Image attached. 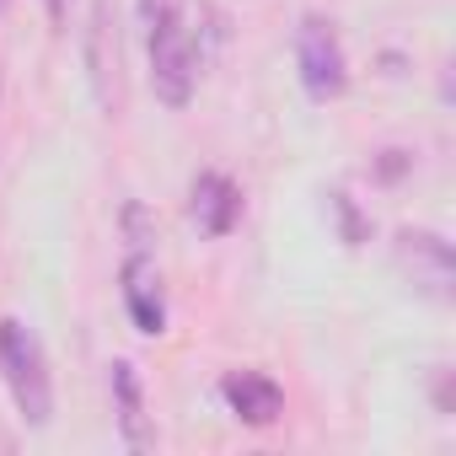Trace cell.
<instances>
[{"instance_id": "obj_12", "label": "cell", "mask_w": 456, "mask_h": 456, "mask_svg": "<svg viewBox=\"0 0 456 456\" xmlns=\"http://www.w3.org/2000/svg\"><path fill=\"white\" fill-rule=\"evenodd\" d=\"M408 161H413L408 151H381V177H397V172H403Z\"/></svg>"}, {"instance_id": "obj_9", "label": "cell", "mask_w": 456, "mask_h": 456, "mask_svg": "<svg viewBox=\"0 0 456 456\" xmlns=\"http://www.w3.org/2000/svg\"><path fill=\"white\" fill-rule=\"evenodd\" d=\"M328 204H333V215H338V237H344V248H365L370 242V220L360 215V204L338 188V193H328Z\"/></svg>"}, {"instance_id": "obj_5", "label": "cell", "mask_w": 456, "mask_h": 456, "mask_svg": "<svg viewBox=\"0 0 456 456\" xmlns=\"http://www.w3.org/2000/svg\"><path fill=\"white\" fill-rule=\"evenodd\" d=\"M242 209H248V199H242V188L225 177V172H199L193 177V188H188V215H193V225L204 237H232L237 225H242Z\"/></svg>"}, {"instance_id": "obj_8", "label": "cell", "mask_w": 456, "mask_h": 456, "mask_svg": "<svg viewBox=\"0 0 456 456\" xmlns=\"http://www.w3.org/2000/svg\"><path fill=\"white\" fill-rule=\"evenodd\" d=\"M113 403H118V429H124V445L129 451H151L156 445V429L145 419V392H140V370L129 360H113Z\"/></svg>"}, {"instance_id": "obj_10", "label": "cell", "mask_w": 456, "mask_h": 456, "mask_svg": "<svg viewBox=\"0 0 456 456\" xmlns=\"http://www.w3.org/2000/svg\"><path fill=\"white\" fill-rule=\"evenodd\" d=\"M134 6H140V28L145 33L172 22V17H188V0H134Z\"/></svg>"}, {"instance_id": "obj_1", "label": "cell", "mask_w": 456, "mask_h": 456, "mask_svg": "<svg viewBox=\"0 0 456 456\" xmlns=\"http://www.w3.org/2000/svg\"><path fill=\"white\" fill-rule=\"evenodd\" d=\"M0 381H6L22 424L44 429L54 419V376H49V354L38 344V333L22 317H0Z\"/></svg>"}, {"instance_id": "obj_3", "label": "cell", "mask_w": 456, "mask_h": 456, "mask_svg": "<svg viewBox=\"0 0 456 456\" xmlns=\"http://www.w3.org/2000/svg\"><path fill=\"white\" fill-rule=\"evenodd\" d=\"M145 44H151V92L167 108H188L193 86H199V44H193L188 17H172V22L151 28Z\"/></svg>"}, {"instance_id": "obj_13", "label": "cell", "mask_w": 456, "mask_h": 456, "mask_svg": "<svg viewBox=\"0 0 456 456\" xmlns=\"http://www.w3.org/2000/svg\"><path fill=\"white\" fill-rule=\"evenodd\" d=\"M44 12H49V22H54V28H65V17H70V0H44Z\"/></svg>"}, {"instance_id": "obj_2", "label": "cell", "mask_w": 456, "mask_h": 456, "mask_svg": "<svg viewBox=\"0 0 456 456\" xmlns=\"http://www.w3.org/2000/svg\"><path fill=\"white\" fill-rule=\"evenodd\" d=\"M296 70H301V92L312 102H333L344 97L349 86V54H344V38L328 17L306 12L301 28H296Z\"/></svg>"}, {"instance_id": "obj_14", "label": "cell", "mask_w": 456, "mask_h": 456, "mask_svg": "<svg viewBox=\"0 0 456 456\" xmlns=\"http://www.w3.org/2000/svg\"><path fill=\"white\" fill-rule=\"evenodd\" d=\"M0 12H12V0H0Z\"/></svg>"}, {"instance_id": "obj_4", "label": "cell", "mask_w": 456, "mask_h": 456, "mask_svg": "<svg viewBox=\"0 0 456 456\" xmlns=\"http://www.w3.org/2000/svg\"><path fill=\"white\" fill-rule=\"evenodd\" d=\"M118 290H124V312L134 322V333L145 338H161L167 333V285H161V269L145 248H134L118 269Z\"/></svg>"}, {"instance_id": "obj_11", "label": "cell", "mask_w": 456, "mask_h": 456, "mask_svg": "<svg viewBox=\"0 0 456 456\" xmlns=\"http://www.w3.org/2000/svg\"><path fill=\"white\" fill-rule=\"evenodd\" d=\"M124 225H129V242H134V248L151 242V215H145V204H129V209H124Z\"/></svg>"}, {"instance_id": "obj_6", "label": "cell", "mask_w": 456, "mask_h": 456, "mask_svg": "<svg viewBox=\"0 0 456 456\" xmlns=\"http://www.w3.org/2000/svg\"><path fill=\"white\" fill-rule=\"evenodd\" d=\"M397 264L413 274V285L435 301H451V280H456V258L451 242L440 232H397Z\"/></svg>"}, {"instance_id": "obj_7", "label": "cell", "mask_w": 456, "mask_h": 456, "mask_svg": "<svg viewBox=\"0 0 456 456\" xmlns=\"http://www.w3.org/2000/svg\"><path fill=\"white\" fill-rule=\"evenodd\" d=\"M220 403L232 408L242 424L269 429V424H280V413H285V387H280L269 370H225V376H220Z\"/></svg>"}]
</instances>
